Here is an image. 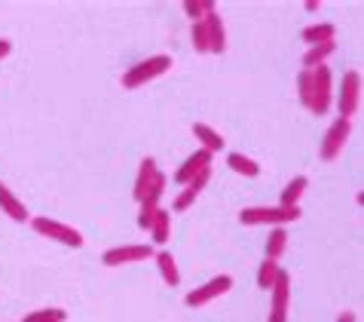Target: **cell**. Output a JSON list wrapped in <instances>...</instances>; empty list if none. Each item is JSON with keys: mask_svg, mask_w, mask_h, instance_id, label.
<instances>
[{"mask_svg": "<svg viewBox=\"0 0 364 322\" xmlns=\"http://www.w3.org/2000/svg\"><path fill=\"white\" fill-rule=\"evenodd\" d=\"M156 175H159L156 160H154V157H144V160H141L138 175H135V187H132V197L138 199V206L144 203V197H147V190H150V185H154V178H156Z\"/></svg>", "mask_w": 364, "mask_h": 322, "instance_id": "12", "label": "cell"}, {"mask_svg": "<svg viewBox=\"0 0 364 322\" xmlns=\"http://www.w3.org/2000/svg\"><path fill=\"white\" fill-rule=\"evenodd\" d=\"M306 187H309V178L306 175H294L285 185V190H282L279 206H300V197L306 194Z\"/></svg>", "mask_w": 364, "mask_h": 322, "instance_id": "21", "label": "cell"}, {"mask_svg": "<svg viewBox=\"0 0 364 322\" xmlns=\"http://www.w3.org/2000/svg\"><path fill=\"white\" fill-rule=\"evenodd\" d=\"M156 255V249L150 243H129V246H114L101 255L105 267H123V264H135V261H150Z\"/></svg>", "mask_w": 364, "mask_h": 322, "instance_id": "7", "label": "cell"}, {"mask_svg": "<svg viewBox=\"0 0 364 322\" xmlns=\"http://www.w3.org/2000/svg\"><path fill=\"white\" fill-rule=\"evenodd\" d=\"M230 289H232V276H230V274L211 276L208 283H202V286H196L193 291H187V295H184V304H187V307H205V304H211V301H218L220 295H227Z\"/></svg>", "mask_w": 364, "mask_h": 322, "instance_id": "8", "label": "cell"}, {"mask_svg": "<svg viewBox=\"0 0 364 322\" xmlns=\"http://www.w3.org/2000/svg\"><path fill=\"white\" fill-rule=\"evenodd\" d=\"M31 227H34V234L37 237H46V239H53V243H62L68 249H80L86 243L83 234H80L77 227H70L65 224V221H55V218H31Z\"/></svg>", "mask_w": 364, "mask_h": 322, "instance_id": "3", "label": "cell"}, {"mask_svg": "<svg viewBox=\"0 0 364 322\" xmlns=\"http://www.w3.org/2000/svg\"><path fill=\"white\" fill-rule=\"evenodd\" d=\"M300 40L306 46H318V43H333L337 40V25L331 22H318V25H306L300 31Z\"/></svg>", "mask_w": 364, "mask_h": 322, "instance_id": "16", "label": "cell"}, {"mask_svg": "<svg viewBox=\"0 0 364 322\" xmlns=\"http://www.w3.org/2000/svg\"><path fill=\"white\" fill-rule=\"evenodd\" d=\"M208 181H211V166H208V169H202V172H199L193 181H190V185L181 190L175 199H171V212H187V209L196 203V197L202 194V190H205Z\"/></svg>", "mask_w": 364, "mask_h": 322, "instance_id": "11", "label": "cell"}, {"mask_svg": "<svg viewBox=\"0 0 364 322\" xmlns=\"http://www.w3.org/2000/svg\"><path fill=\"white\" fill-rule=\"evenodd\" d=\"M297 98H300V105L309 110V105H312V71H306V68H300V74H297Z\"/></svg>", "mask_w": 364, "mask_h": 322, "instance_id": "25", "label": "cell"}, {"mask_svg": "<svg viewBox=\"0 0 364 322\" xmlns=\"http://www.w3.org/2000/svg\"><path fill=\"white\" fill-rule=\"evenodd\" d=\"M156 212H159V206H154V203H141V206H138V227H141V230H150V224H154Z\"/></svg>", "mask_w": 364, "mask_h": 322, "instance_id": "29", "label": "cell"}, {"mask_svg": "<svg viewBox=\"0 0 364 322\" xmlns=\"http://www.w3.org/2000/svg\"><path fill=\"white\" fill-rule=\"evenodd\" d=\"M288 249V230L285 227H269V237H267V246H264V258L279 261Z\"/></svg>", "mask_w": 364, "mask_h": 322, "instance_id": "22", "label": "cell"}, {"mask_svg": "<svg viewBox=\"0 0 364 322\" xmlns=\"http://www.w3.org/2000/svg\"><path fill=\"white\" fill-rule=\"evenodd\" d=\"M303 6H306V13H318V9H321V0H306Z\"/></svg>", "mask_w": 364, "mask_h": 322, "instance_id": "32", "label": "cell"}, {"mask_svg": "<svg viewBox=\"0 0 364 322\" xmlns=\"http://www.w3.org/2000/svg\"><path fill=\"white\" fill-rule=\"evenodd\" d=\"M331 108H333V74H331L328 65H321L312 71V105H309V110L316 117H325Z\"/></svg>", "mask_w": 364, "mask_h": 322, "instance_id": "5", "label": "cell"}, {"mask_svg": "<svg viewBox=\"0 0 364 322\" xmlns=\"http://www.w3.org/2000/svg\"><path fill=\"white\" fill-rule=\"evenodd\" d=\"M211 13H218V6L211 4V0H187L184 4V16L190 22H205Z\"/></svg>", "mask_w": 364, "mask_h": 322, "instance_id": "24", "label": "cell"}, {"mask_svg": "<svg viewBox=\"0 0 364 322\" xmlns=\"http://www.w3.org/2000/svg\"><path fill=\"white\" fill-rule=\"evenodd\" d=\"M300 206H248L239 212V224L245 227H288L300 221Z\"/></svg>", "mask_w": 364, "mask_h": 322, "instance_id": "1", "label": "cell"}, {"mask_svg": "<svg viewBox=\"0 0 364 322\" xmlns=\"http://www.w3.org/2000/svg\"><path fill=\"white\" fill-rule=\"evenodd\" d=\"M190 43H193L196 53H202V56L208 53V31H205V22H193V28H190Z\"/></svg>", "mask_w": 364, "mask_h": 322, "instance_id": "27", "label": "cell"}, {"mask_svg": "<svg viewBox=\"0 0 364 322\" xmlns=\"http://www.w3.org/2000/svg\"><path fill=\"white\" fill-rule=\"evenodd\" d=\"M333 322H358V316L352 313V310H343V313H340L337 319H333Z\"/></svg>", "mask_w": 364, "mask_h": 322, "instance_id": "31", "label": "cell"}, {"mask_svg": "<svg viewBox=\"0 0 364 322\" xmlns=\"http://www.w3.org/2000/svg\"><path fill=\"white\" fill-rule=\"evenodd\" d=\"M68 313L62 307H43V310H34V313H28L22 322H65Z\"/></svg>", "mask_w": 364, "mask_h": 322, "instance_id": "26", "label": "cell"}, {"mask_svg": "<svg viewBox=\"0 0 364 322\" xmlns=\"http://www.w3.org/2000/svg\"><path fill=\"white\" fill-rule=\"evenodd\" d=\"M205 31H208V56L227 53V25L220 19V13H211L205 19Z\"/></svg>", "mask_w": 364, "mask_h": 322, "instance_id": "13", "label": "cell"}, {"mask_svg": "<svg viewBox=\"0 0 364 322\" xmlns=\"http://www.w3.org/2000/svg\"><path fill=\"white\" fill-rule=\"evenodd\" d=\"M349 135H352V120L337 117V120H333V123L328 126L325 138H321V145H318V157L325 160V163H331V160H337V157L343 154V147H346Z\"/></svg>", "mask_w": 364, "mask_h": 322, "instance_id": "6", "label": "cell"}, {"mask_svg": "<svg viewBox=\"0 0 364 322\" xmlns=\"http://www.w3.org/2000/svg\"><path fill=\"white\" fill-rule=\"evenodd\" d=\"M171 71V56H166V53H159V56H150V58H144V62H138V65H132L129 71L123 74V89H141V86H147L150 80H156V77H163V74H168Z\"/></svg>", "mask_w": 364, "mask_h": 322, "instance_id": "2", "label": "cell"}, {"mask_svg": "<svg viewBox=\"0 0 364 322\" xmlns=\"http://www.w3.org/2000/svg\"><path fill=\"white\" fill-rule=\"evenodd\" d=\"M288 304H291V274L282 270L276 286L269 289V316H267V322H288Z\"/></svg>", "mask_w": 364, "mask_h": 322, "instance_id": "9", "label": "cell"}, {"mask_svg": "<svg viewBox=\"0 0 364 322\" xmlns=\"http://www.w3.org/2000/svg\"><path fill=\"white\" fill-rule=\"evenodd\" d=\"M333 49H337V40H333V43L306 46V53H303V68H306V71H316V68L328 65V58L333 56Z\"/></svg>", "mask_w": 364, "mask_h": 322, "instance_id": "18", "label": "cell"}, {"mask_svg": "<svg viewBox=\"0 0 364 322\" xmlns=\"http://www.w3.org/2000/svg\"><path fill=\"white\" fill-rule=\"evenodd\" d=\"M211 160H215V154H208V150L196 147L193 154H190V157L184 160V163L178 166V172H175V181H178L181 187H187L190 181H193V178H196V175L202 172V169H208V166H211Z\"/></svg>", "mask_w": 364, "mask_h": 322, "instance_id": "10", "label": "cell"}, {"mask_svg": "<svg viewBox=\"0 0 364 322\" xmlns=\"http://www.w3.org/2000/svg\"><path fill=\"white\" fill-rule=\"evenodd\" d=\"M193 135H196L199 147L208 150V154H220V150L227 147V138L220 135L215 126H208V123H193Z\"/></svg>", "mask_w": 364, "mask_h": 322, "instance_id": "15", "label": "cell"}, {"mask_svg": "<svg viewBox=\"0 0 364 322\" xmlns=\"http://www.w3.org/2000/svg\"><path fill=\"white\" fill-rule=\"evenodd\" d=\"M0 212H4L6 218H13V221H18V224H25V221H31V212L25 209V203L18 199L13 190H9L4 181H0Z\"/></svg>", "mask_w": 364, "mask_h": 322, "instance_id": "14", "label": "cell"}, {"mask_svg": "<svg viewBox=\"0 0 364 322\" xmlns=\"http://www.w3.org/2000/svg\"><path fill=\"white\" fill-rule=\"evenodd\" d=\"M166 185H168V178H166L163 169H159V175L154 178V185H150L147 197H144V203H154V206H159V199H163V194H166Z\"/></svg>", "mask_w": 364, "mask_h": 322, "instance_id": "28", "label": "cell"}, {"mask_svg": "<svg viewBox=\"0 0 364 322\" xmlns=\"http://www.w3.org/2000/svg\"><path fill=\"white\" fill-rule=\"evenodd\" d=\"M154 261H156L159 276H163V283H166V286H171V289L181 286V270H178V261H175V255H171L168 249H156Z\"/></svg>", "mask_w": 364, "mask_h": 322, "instance_id": "17", "label": "cell"}, {"mask_svg": "<svg viewBox=\"0 0 364 322\" xmlns=\"http://www.w3.org/2000/svg\"><path fill=\"white\" fill-rule=\"evenodd\" d=\"M279 274H282V264H279V261L264 258V261H260V267H257V289H260V291H269L272 286H276Z\"/></svg>", "mask_w": 364, "mask_h": 322, "instance_id": "23", "label": "cell"}, {"mask_svg": "<svg viewBox=\"0 0 364 322\" xmlns=\"http://www.w3.org/2000/svg\"><path fill=\"white\" fill-rule=\"evenodd\" d=\"M9 53H13V43H9L6 37H0V62H4V58H6Z\"/></svg>", "mask_w": 364, "mask_h": 322, "instance_id": "30", "label": "cell"}, {"mask_svg": "<svg viewBox=\"0 0 364 322\" xmlns=\"http://www.w3.org/2000/svg\"><path fill=\"white\" fill-rule=\"evenodd\" d=\"M147 234H150V239H154V249H156V246H159V249H166L168 237H171V212H166V209H159Z\"/></svg>", "mask_w": 364, "mask_h": 322, "instance_id": "19", "label": "cell"}, {"mask_svg": "<svg viewBox=\"0 0 364 322\" xmlns=\"http://www.w3.org/2000/svg\"><path fill=\"white\" fill-rule=\"evenodd\" d=\"M333 105H337L343 120H352L358 114V105H361V74L358 71L343 74L340 86L333 89Z\"/></svg>", "mask_w": 364, "mask_h": 322, "instance_id": "4", "label": "cell"}, {"mask_svg": "<svg viewBox=\"0 0 364 322\" xmlns=\"http://www.w3.org/2000/svg\"><path fill=\"white\" fill-rule=\"evenodd\" d=\"M355 203H358V206H364V190H358V197H355Z\"/></svg>", "mask_w": 364, "mask_h": 322, "instance_id": "33", "label": "cell"}, {"mask_svg": "<svg viewBox=\"0 0 364 322\" xmlns=\"http://www.w3.org/2000/svg\"><path fill=\"white\" fill-rule=\"evenodd\" d=\"M227 166L236 175H245V178H257L260 175V163H257V160L239 154V150H230V154H227Z\"/></svg>", "mask_w": 364, "mask_h": 322, "instance_id": "20", "label": "cell"}]
</instances>
